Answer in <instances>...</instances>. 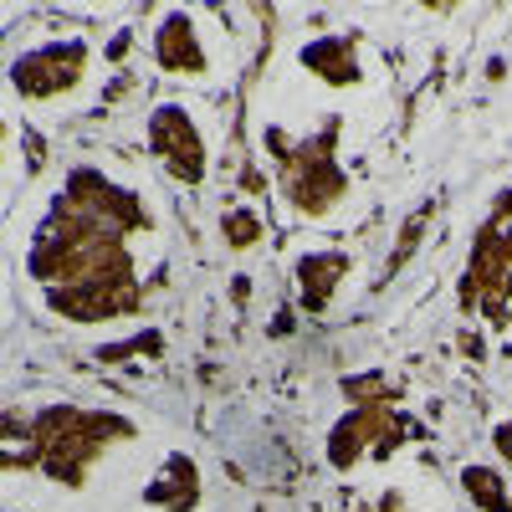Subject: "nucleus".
Returning a JSON list of instances; mask_svg holds the SVG:
<instances>
[{"mask_svg": "<svg viewBox=\"0 0 512 512\" xmlns=\"http://www.w3.org/2000/svg\"><path fill=\"white\" fill-rule=\"evenodd\" d=\"M154 241L159 216L139 185L113 180L98 164H72L26 236L21 272L57 323L103 328L144 313Z\"/></svg>", "mask_w": 512, "mask_h": 512, "instance_id": "nucleus-1", "label": "nucleus"}, {"mask_svg": "<svg viewBox=\"0 0 512 512\" xmlns=\"http://www.w3.org/2000/svg\"><path fill=\"white\" fill-rule=\"evenodd\" d=\"M0 466L16 472H36L62 492H82L93 472L128 441H139V420L123 410H98V405H72L52 400L26 410H6V431H0Z\"/></svg>", "mask_w": 512, "mask_h": 512, "instance_id": "nucleus-2", "label": "nucleus"}, {"mask_svg": "<svg viewBox=\"0 0 512 512\" xmlns=\"http://www.w3.org/2000/svg\"><path fill=\"white\" fill-rule=\"evenodd\" d=\"M338 139H344L338 113H328L323 128H308V134H287L277 123L262 128V149L277 169V190L303 221H328L349 200V169L338 159Z\"/></svg>", "mask_w": 512, "mask_h": 512, "instance_id": "nucleus-3", "label": "nucleus"}, {"mask_svg": "<svg viewBox=\"0 0 512 512\" xmlns=\"http://www.w3.org/2000/svg\"><path fill=\"white\" fill-rule=\"evenodd\" d=\"M456 308L461 318L487 328L512 323V185L492 195V210L472 236V251L456 277Z\"/></svg>", "mask_w": 512, "mask_h": 512, "instance_id": "nucleus-4", "label": "nucleus"}, {"mask_svg": "<svg viewBox=\"0 0 512 512\" xmlns=\"http://www.w3.org/2000/svg\"><path fill=\"white\" fill-rule=\"evenodd\" d=\"M410 436H420V425L400 410V400L349 405L328 425L323 461L333 466V472H359L364 461H390L400 446H410Z\"/></svg>", "mask_w": 512, "mask_h": 512, "instance_id": "nucleus-5", "label": "nucleus"}, {"mask_svg": "<svg viewBox=\"0 0 512 512\" xmlns=\"http://www.w3.org/2000/svg\"><path fill=\"white\" fill-rule=\"evenodd\" d=\"M88 72H93V41L72 31V36H52L16 52L6 67V82L16 103H57L77 93L88 82Z\"/></svg>", "mask_w": 512, "mask_h": 512, "instance_id": "nucleus-6", "label": "nucleus"}, {"mask_svg": "<svg viewBox=\"0 0 512 512\" xmlns=\"http://www.w3.org/2000/svg\"><path fill=\"white\" fill-rule=\"evenodd\" d=\"M144 144H149V159L175 185L200 190L210 180V144H205V128L190 113V103H175V98L154 103L144 118Z\"/></svg>", "mask_w": 512, "mask_h": 512, "instance_id": "nucleus-7", "label": "nucleus"}, {"mask_svg": "<svg viewBox=\"0 0 512 512\" xmlns=\"http://www.w3.org/2000/svg\"><path fill=\"white\" fill-rule=\"evenodd\" d=\"M149 52H154V67L169 72V77H195V82L210 77V47H205V36H200L195 11H185V6H169L154 21Z\"/></svg>", "mask_w": 512, "mask_h": 512, "instance_id": "nucleus-8", "label": "nucleus"}, {"mask_svg": "<svg viewBox=\"0 0 512 512\" xmlns=\"http://www.w3.org/2000/svg\"><path fill=\"white\" fill-rule=\"evenodd\" d=\"M354 272V256L338 251V246H318V251H303L292 262V292H297V308H303L308 318H323L333 308L338 287H344V277Z\"/></svg>", "mask_w": 512, "mask_h": 512, "instance_id": "nucleus-9", "label": "nucleus"}, {"mask_svg": "<svg viewBox=\"0 0 512 512\" xmlns=\"http://www.w3.org/2000/svg\"><path fill=\"white\" fill-rule=\"evenodd\" d=\"M297 67L308 77H318L323 88L333 93H349L364 82V57H359V31H328V36H313L297 47Z\"/></svg>", "mask_w": 512, "mask_h": 512, "instance_id": "nucleus-10", "label": "nucleus"}, {"mask_svg": "<svg viewBox=\"0 0 512 512\" xmlns=\"http://www.w3.org/2000/svg\"><path fill=\"white\" fill-rule=\"evenodd\" d=\"M144 507H159V512H195L205 502V482H200V466L195 456L185 451H169L159 461V472L144 482Z\"/></svg>", "mask_w": 512, "mask_h": 512, "instance_id": "nucleus-11", "label": "nucleus"}, {"mask_svg": "<svg viewBox=\"0 0 512 512\" xmlns=\"http://www.w3.org/2000/svg\"><path fill=\"white\" fill-rule=\"evenodd\" d=\"M461 492L477 512H512V477L502 472V466L466 461L461 466Z\"/></svg>", "mask_w": 512, "mask_h": 512, "instance_id": "nucleus-12", "label": "nucleus"}, {"mask_svg": "<svg viewBox=\"0 0 512 512\" xmlns=\"http://www.w3.org/2000/svg\"><path fill=\"white\" fill-rule=\"evenodd\" d=\"M436 195L425 200L420 210H410V221L400 226V236H395V246H390V256H384V267H379V282H395L405 267H410V256L425 246V231H431V221H436Z\"/></svg>", "mask_w": 512, "mask_h": 512, "instance_id": "nucleus-13", "label": "nucleus"}, {"mask_svg": "<svg viewBox=\"0 0 512 512\" xmlns=\"http://www.w3.org/2000/svg\"><path fill=\"white\" fill-rule=\"evenodd\" d=\"M262 236H267V221L256 216L251 205H241V200H236V205H226V210H221V241H226L231 251H251Z\"/></svg>", "mask_w": 512, "mask_h": 512, "instance_id": "nucleus-14", "label": "nucleus"}, {"mask_svg": "<svg viewBox=\"0 0 512 512\" xmlns=\"http://www.w3.org/2000/svg\"><path fill=\"white\" fill-rule=\"evenodd\" d=\"M159 354H164V333L159 328H139L134 338H118V344L98 349L103 364H134V359H159Z\"/></svg>", "mask_w": 512, "mask_h": 512, "instance_id": "nucleus-15", "label": "nucleus"}, {"mask_svg": "<svg viewBox=\"0 0 512 512\" xmlns=\"http://www.w3.org/2000/svg\"><path fill=\"white\" fill-rule=\"evenodd\" d=\"M492 451H497V461H502V472L512 477V420H497V425H492Z\"/></svg>", "mask_w": 512, "mask_h": 512, "instance_id": "nucleus-16", "label": "nucleus"}]
</instances>
